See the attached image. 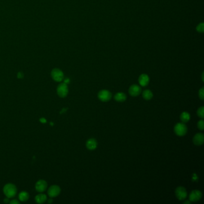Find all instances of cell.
Instances as JSON below:
<instances>
[{"instance_id":"28","label":"cell","mask_w":204,"mask_h":204,"mask_svg":"<svg viewBox=\"0 0 204 204\" xmlns=\"http://www.w3.org/2000/svg\"><path fill=\"white\" fill-rule=\"evenodd\" d=\"M52 199H48V203H50L51 202H52Z\"/></svg>"},{"instance_id":"15","label":"cell","mask_w":204,"mask_h":204,"mask_svg":"<svg viewBox=\"0 0 204 204\" xmlns=\"http://www.w3.org/2000/svg\"><path fill=\"white\" fill-rule=\"evenodd\" d=\"M47 196L43 193L38 194L35 198V201L37 203H43L47 201Z\"/></svg>"},{"instance_id":"12","label":"cell","mask_w":204,"mask_h":204,"mask_svg":"<svg viewBox=\"0 0 204 204\" xmlns=\"http://www.w3.org/2000/svg\"><path fill=\"white\" fill-rule=\"evenodd\" d=\"M97 145H98V142L94 138H90L86 141V146L87 149L89 150H93L96 149Z\"/></svg>"},{"instance_id":"14","label":"cell","mask_w":204,"mask_h":204,"mask_svg":"<svg viewBox=\"0 0 204 204\" xmlns=\"http://www.w3.org/2000/svg\"><path fill=\"white\" fill-rule=\"evenodd\" d=\"M114 98L118 102H124L126 100V95L123 92H118L115 94Z\"/></svg>"},{"instance_id":"25","label":"cell","mask_w":204,"mask_h":204,"mask_svg":"<svg viewBox=\"0 0 204 204\" xmlns=\"http://www.w3.org/2000/svg\"><path fill=\"white\" fill-rule=\"evenodd\" d=\"M70 80L69 79H66L64 80V83H66V84H68V83H70Z\"/></svg>"},{"instance_id":"23","label":"cell","mask_w":204,"mask_h":204,"mask_svg":"<svg viewBox=\"0 0 204 204\" xmlns=\"http://www.w3.org/2000/svg\"><path fill=\"white\" fill-rule=\"evenodd\" d=\"M17 78H18V79H23V78H24V75L23 73H22V72H19V73H17Z\"/></svg>"},{"instance_id":"21","label":"cell","mask_w":204,"mask_h":204,"mask_svg":"<svg viewBox=\"0 0 204 204\" xmlns=\"http://www.w3.org/2000/svg\"><path fill=\"white\" fill-rule=\"evenodd\" d=\"M196 30L199 32V33H203L204 31V25L203 23L199 24L197 27H196Z\"/></svg>"},{"instance_id":"24","label":"cell","mask_w":204,"mask_h":204,"mask_svg":"<svg viewBox=\"0 0 204 204\" xmlns=\"http://www.w3.org/2000/svg\"><path fill=\"white\" fill-rule=\"evenodd\" d=\"M9 203H11V204H19V201H18L16 199H13L11 201H10Z\"/></svg>"},{"instance_id":"20","label":"cell","mask_w":204,"mask_h":204,"mask_svg":"<svg viewBox=\"0 0 204 204\" xmlns=\"http://www.w3.org/2000/svg\"><path fill=\"white\" fill-rule=\"evenodd\" d=\"M198 128L201 131H203L204 129V122L203 120V119H202V120H200L198 122Z\"/></svg>"},{"instance_id":"17","label":"cell","mask_w":204,"mask_h":204,"mask_svg":"<svg viewBox=\"0 0 204 204\" xmlns=\"http://www.w3.org/2000/svg\"><path fill=\"white\" fill-rule=\"evenodd\" d=\"M30 198V195L27 192L22 191L19 195V199L21 202H26Z\"/></svg>"},{"instance_id":"1","label":"cell","mask_w":204,"mask_h":204,"mask_svg":"<svg viewBox=\"0 0 204 204\" xmlns=\"http://www.w3.org/2000/svg\"><path fill=\"white\" fill-rule=\"evenodd\" d=\"M3 192L7 198H14L17 193V187L12 183L6 184L3 187Z\"/></svg>"},{"instance_id":"13","label":"cell","mask_w":204,"mask_h":204,"mask_svg":"<svg viewBox=\"0 0 204 204\" xmlns=\"http://www.w3.org/2000/svg\"><path fill=\"white\" fill-rule=\"evenodd\" d=\"M138 82H139L141 86H142V87L146 86L148 85V84L149 83V82H150L149 77L147 74H142L141 75H140V76L139 77Z\"/></svg>"},{"instance_id":"10","label":"cell","mask_w":204,"mask_h":204,"mask_svg":"<svg viewBox=\"0 0 204 204\" xmlns=\"http://www.w3.org/2000/svg\"><path fill=\"white\" fill-rule=\"evenodd\" d=\"M141 93V87L137 84L132 85L129 89V93L132 96H137Z\"/></svg>"},{"instance_id":"3","label":"cell","mask_w":204,"mask_h":204,"mask_svg":"<svg viewBox=\"0 0 204 204\" xmlns=\"http://www.w3.org/2000/svg\"><path fill=\"white\" fill-rule=\"evenodd\" d=\"M57 94L60 98H65L68 93V87L66 83H62L59 84L57 87Z\"/></svg>"},{"instance_id":"11","label":"cell","mask_w":204,"mask_h":204,"mask_svg":"<svg viewBox=\"0 0 204 204\" xmlns=\"http://www.w3.org/2000/svg\"><path fill=\"white\" fill-rule=\"evenodd\" d=\"M204 141V135L202 133H196L193 138V144L196 145H201Z\"/></svg>"},{"instance_id":"19","label":"cell","mask_w":204,"mask_h":204,"mask_svg":"<svg viewBox=\"0 0 204 204\" xmlns=\"http://www.w3.org/2000/svg\"><path fill=\"white\" fill-rule=\"evenodd\" d=\"M197 114L199 117L201 119H203L204 118V107L203 106H201L197 111Z\"/></svg>"},{"instance_id":"22","label":"cell","mask_w":204,"mask_h":204,"mask_svg":"<svg viewBox=\"0 0 204 204\" xmlns=\"http://www.w3.org/2000/svg\"><path fill=\"white\" fill-rule=\"evenodd\" d=\"M199 96L201 100H203V98H204V87H202V88L199 90Z\"/></svg>"},{"instance_id":"5","label":"cell","mask_w":204,"mask_h":204,"mask_svg":"<svg viewBox=\"0 0 204 204\" xmlns=\"http://www.w3.org/2000/svg\"><path fill=\"white\" fill-rule=\"evenodd\" d=\"M112 97L111 93L107 90H101L98 93V99L102 102L109 101Z\"/></svg>"},{"instance_id":"7","label":"cell","mask_w":204,"mask_h":204,"mask_svg":"<svg viewBox=\"0 0 204 204\" xmlns=\"http://www.w3.org/2000/svg\"><path fill=\"white\" fill-rule=\"evenodd\" d=\"M61 192V189L59 186L57 185H52L47 190L48 195L50 198H55L59 195V194Z\"/></svg>"},{"instance_id":"9","label":"cell","mask_w":204,"mask_h":204,"mask_svg":"<svg viewBox=\"0 0 204 204\" xmlns=\"http://www.w3.org/2000/svg\"><path fill=\"white\" fill-rule=\"evenodd\" d=\"M35 187L37 192L42 193L47 189V183L44 180H40L36 183Z\"/></svg>"},{"instance_id":"16","label":"cell","mask_w":204,"mask_h":204,"mask_svg":"<svg viewBox=\"0 0 204 204\" xmlns=\"http://www.w3.org/2000/svg\"><path fill=\"white\" fill-rule=\"evenodd\" d=\"M142 95L143 98L145 100H147V101H149V100H150L151 99H152L153 96V92L149 90V89L144 90L142 92Z\"/></svg>"},{"instance_id":"8","label":"cell","mask_w":204,"mask_h":204,"mask_svg":"<svg viewBox=\"0 0 204 204\" xmlns=\"http://www.w3.org/2000/svg\"><path fill=\"white\" fill-rule=\"evenodd\" d=\"M202 196V192L198 190L192 191L189 195V201L190 202H197L199 201Z\"/></svg>"},{"instance_id":"2","label":"cell","mask_w":204,"mask_h":204,"mask_svg":"<svg viewBox=\"0 0 204 204\" xmlns=\"http://www.w3.org/2000/svg\"><path fill=\"white\" fill-rule=\"evenodd\" d=\"M187 132V126L184 123H178L174 127V132L179 137L184 136Z\"/></svg>"},{"instance_id":"29","label":"cell","mask_w":204,"mask_h":204,"mask_svg":"<svg viewBox=\"0 0 204 204\" xmlns=\"http://www.w3.org/2000/svg\"><path fill=\"white\" fill-rule=\"evenodd\" d=\"M184 203H190V201H186V202H184Z\"/></svg>"},{"instance_id":"27","label":"cell","mask_w":204,"mask_h":204,"mask_svg":"<svg viewBox=\"0 0 204 204\" xmlns=\"http://www.w3.org/2000/svg\"><path fill=\"white\" fill-rule=\"evenodd\" d=\"M4 203H9L10 202V201H9V198H5L4 199Z\"/></svg>"},{"instance_id":"4","label":"cell","mask_w":204,"mask_h":204,"mask_svg":"<svg viewBox=\"0 0 204 204\" xmlns=\"http://www.w3.org/2000/svg\"><path fill=\"white\" fill-rule=\"evenodd\" d=\"M51 76L53 80L57 82H62L64 79V74L63 72L58 68H54L51 72Z\"/></svg>"},{"instance_id":"26","label":"cell","mask_w":204,"mask_h":204,"mask_svg":"<svg viewBox=\"0 0 204 204\" xmlns=\"http://www.w3.org/2000/svg\"><path fill=\"white\" fill-rule=\"evenodd\" d=\"M40 121L41 123H45L46 122V120L44 118H41V119H40Z\"/></svg>"},{"instance_id":"6","label":"cell","mask_w":204,"mask_h":204,"mask_svg":"<svg viewBox=\"0 0 204 204\" xmlns=\"http://www.w3.org/2000/svg\"><path fill=\"white\" fill-rule=\"evenodd\" d=\"M175 193H176V196L177 198L179 201H183L184 200L187 196V193L186 191V189L181 186L178 187L175 191Z\"/></svg>"},{"instance_id":"18","label":"cell","mask_w":204,"mask_h":204,"mask_svg":"<svg viewBox=\"0 0 204 204\" xmlns=\"http://www.w3.org/2000/svg\"><path fill=\"white\" fill-rule=\"evenodd\" d=\"M180 119L183 123H187L190 119V115L188 112L184 111L180 115Z\"/></svg>"}]
</instances>
